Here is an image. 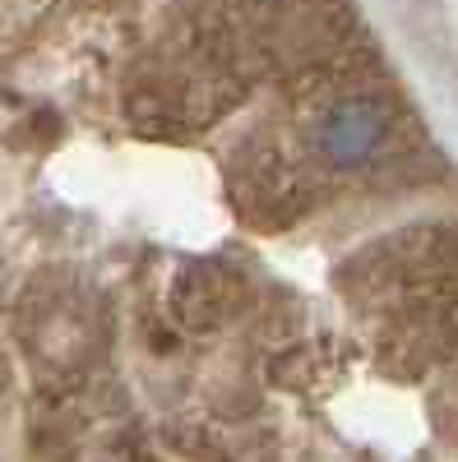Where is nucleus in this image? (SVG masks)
Listing matches in <instances>:
<instances>
[{
	"label": "nucleus",
	"mask_w": 458,
	"mask_h": 462,
	"mask_svg": "<svg viewBox=\"0 0 458 462\" xmlns=\"http://www.w3.org/2000/svg\"><path fill=\"white\" fill-rule=\"evenodd\" d=\"M385 134H389V111L375 97H348L320 121L315 148L333 167H361L370 152L385 143Z\"/></svg>",
	"instance_id": "obj_1"
}]
</instances>
